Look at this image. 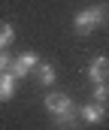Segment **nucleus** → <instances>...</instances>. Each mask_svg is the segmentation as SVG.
I'll return each instance as SVG.
<instances>
[{"label": "nucleus", "instance_id": "obj_2", "mask_svg": "<svg viewBox=\"0 0 109 130\" xmlns=\"http://www.w3.org/2000/svg\"><path fill=\"white\" fill-rule=\"evenodd\" d=\"M36 64H39V55H36V52H24V55L12 58L9 73H12L15 79H24V76H30V73H34V67H36Z\"/></svg>", "mask_w": 109, "mask_h": 130}, {"label": "nucleus", "instance_id": "obj_7", "mask_svg": "<svg viewBox=\"0 0 109 130\" xmlns=\"http://www.w3.org/2000/svg\"><path fill=\"white\" fill-rule=\"evenodd\" d=\"M34 76H36V82H39V85H55V79H58L55 67H52V64H45L42 58H39V64L34 67Z\"/></svg>", "mask_w": 109, "mask_h": 130}, {"label": "nucleus", "instance_id": "obj_10", "mask_svg": "<svg viewBox=\"0 0 109 130\" xmlns=\"http://www.w3.org/2000/svg\"><path fill=\"white\" fill-rule=\"evenodd\" d=\"M106 97H109V88H106V82H97V85H94V103L106 106Z\"/></svg>", "mask_w": 109, "mask_h": 130}, {"label": "nucleus", "instance_id": "obj_3", "mask_svg": "<svg viewBox=\"0 0 109 130\" xmlns=\"http://www.w3.org/2000/svg\"><path fill=\"white\" fill-rule=\"evenodd\" d=\"M42 106H45V112L55 118V115H61V112L73 109V100L67 97V94H45V97H42Z\"/></svg>", "mask_w": 109, "mask_h": 130}, {"label": "nucleus", "instance_id": "obj_11", "mask_svg": "<svg viewBox=\"0 0 109 130\" xmlns=\"http://www.w3.org/2000/svg\"><path fill=\"white\" fill-rule=\"evenodd\" d=\"M12 64V55H9V48H0V73H6Z\"/></svg>", "mask_w": 109, "mask_h": 130}, {"label": "nucleus", "instance_id": "obj_8", "mask_svg": "<svg viewBox=\"0 0 109 130\" xmlns=\"http://www.w3.org/2000/svg\"><path fill=\"white\" fill-rule=\"evenodd\" d=\"M15 85H18V79L6 70V73H0V100H9L15 94Z\"/></svg>", "mask_w": 109, "mask_h": 130}, {"label": "nucleus", "instance_id": "obj_1", "mask_svg": "<svg viewBox=\"0 0 109 130\" xmlns=\"http://www.w3.org/2000/svg\"><path fill=\"white\" fill-rule=\"evenodd\" d=\"M106 21V6H91V9H82V12H76L73 15V27H76V33H91L97 30L100 24Z\"/></svg>", "mask_w": 109, "mask_h": 130}, {"label": "nucleus", "instance_id": "obj_5", "mask_svg": "<svg viewBox=\"0 0 109 130\" xmlns=\"http://www.w3.org/2000/svg\"><path fill=\"white\" fill-rule=\"evenodd\" d=\"M103 118H106V106H100V103L82 106V121H85V124H100Z\"/></svg>", "mask_w": 109, "mask_h": 130}, {"label": "nucleus", "instance_id": "obj_4", "mask_svg": "<svg viewBox=\"0 0 109 130\" xmlns=\"http://www.w3.org/2000/svg\"><path fill=\"white\" fill-rule=\"evenodd\" d=\"M106 70H109V61H106V55H100V58H94L91 67H88V79L94 85L97 82H106Z\"/></svg>", "mask_w": 109, "mask_h": 130}, {"label": "nucleus", "instance_id": "obj_6", "mask_svg": "<svg viewBox=\"0 0 109 130\" xmlns=\"http://www.w3.org/2000/svg\"><path fill=\"white\" fill-rule=\"evenodd\" d=\"M55 127L58 130H76L79 127V109L73 106V109H67V112L55 115Z\"/></svg>", "mask_w": 109, "mask_h": 130}, {"label": "nucleus", "instance_id": "obj_9", "mask_svg": "<svg viewBox=\"0 0 109 130\" xmlns=\"http://www.w3.org/2000/svg\"><path fill=\"white\" fill-rule=\"evenodd\" d=\"M15 42V27L9 21H0V48H9Z\"/></svg>", "mask_w": 109, "mask_h": 130}]
</instances>
